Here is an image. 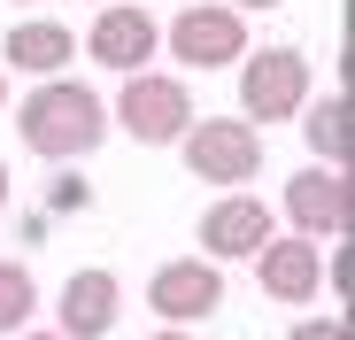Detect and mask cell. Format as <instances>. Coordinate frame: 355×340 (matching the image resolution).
Returning <instances> with one entry per match:
<instances>
[{
  "instance_id": "9c48e42d",
  "label": "cell",
  "mask_w": 355,
  "mask_h": 340,
  "mask_svg": "<svg viewBox=\"0 0 355 340\" xmlns=\"http://www.w3.org/2000/svg\"><path fill=\"white\" fill-rule=\"evenodd\" d=\"M155 46H162V24L139 8V0H108V8L93 16V31H85V54L101 70H116V78H139L155 62Z\"/></svg>"
},
{
  "instance_id": "7a4b0ae2",
  "label": "cell",
  "mask_w": 355,
  "mask_h": 340,
  "mask_svg": "<svg viewBox=\"0 0 355 340\" xmlns=\"http://www.w3.org/2000/svg\"><path fill=\"white\" fill-rule=\"evenodd\" d=\"M108 132H132L139 147H178L193 132V85L178 70H139L108 101Z\"/></svg>"
},
{
  "instance_id": "30bf717a",
  "label": "cell",
  "mask_w": 355,
  "mask_h": 340,
  "mask_svg": "<svg viewBox=\"0 0 355 340\" xmlns=\"http://www.w3.org/2000/svg\"><path fill=\"white\" fill-rule=\"evenodd\" d=\"M116 309H124V278L85 263L62 278V294H54V332L62 340H108L116 332Z\"/></svg>"
},
{
  "instance_id": "ac0fdd59",
  "label": "cell",
  "mask_w": 355,
  "mask_h": 340,
  "mask_svg": "<svg viewBox=\"0 0 355 340\" xmlns=\"http://www.w3.org/2000/svg\"><path fill=\"white\" fill-rule=\"evenodd\" d=\"M0 209H8V162H0Z\"/></svg>"
},
{
  "instance_id": "9a60e30c",
  "label": "cell",
  "mask_w": 355,
  "mask_h": 340,
  "mask_svg": "<svg viewBox=\"0 0 355 340\" xmlns=\"http://www.w3.org/2000/svg\"><path fill=\"white\" fill-rule=\"evenodd\" d=\"M286 340H355V325H347L340 309H324V317H302V325H293Z\"/></svg>"
},
{
  "instance_id": "e0dca14e",
  "label": "cell",
  "mask_w": 355,
  "mask_h": 340,
  "mask_svg": "<svg viewBox=\"0 0 355 340\" xmlns=\"http://www.w3.org/2000/svg\"><path fill=\"white\" fill-rule=\"evenodd\" d=\"M232 16H255V8H286V0H224Z\"/></svg>"
},
{
  "instance_id": "8992f818",
  "label": "cell",
  "mask_w": 355,
  "mask_h": 340,
  "mask_svg": "<svg viewBox=\"0 0 355 340\" xmlns=\"http://www.w3.org/2000/svg\"><path fill=\"white\" fill-rule=\"evenodd\" d=\"M286 216H293V240H347V224H355V178L347 170H293L286 178Z\"/></svg>"
},
{
  "instance_id": "5bb4252c",
  "label": "cell",
  "mask_w": 355,
  "mask_h": 340,
  "mask_svg": "<svg viewBox=\"0 0 355 340\" xmlns=\"http://www.w3.org/2000/svg\"><path fill=\"white\" fill-rule=\"evenodd\" d=\"M39 317V278H31V263H0V340H16L24 325Z\"/></svg>"
},
{
  "instance_id": "d6986e66",
  "label": "cell",
  "mask_w": 355,
  "mask_h": 340,
  "mask_svg": "<svg viewBox=\"0 0 355 340\" xmlns=\"http://www.w3.org/2000/svg\"><path fill=\"white\" fill-rule=\"evenodd\" d=\"M155 340H193V332H170V325H162V332H155Z\"/></svg>"
},
{
  "instance_id": "4fadbf2b",
  "label": "cell",
  "mask_w": 355,
  "mask_h": 340,
  "mask_svg": "<svg viewBox=\"0 0 355 340\" xmlns=\"http://www.w3.org/2000/svg\"><path fill=\"white\" fill-rule=\"evenodd\" d=\"M302 139L317 147V170H347V155H355V101L347 93H309Z\"/></svg>"
},
{
  "instance_id": "277c9868",
  "label": "cell",
  "mask_w": 355,
  "mask_h": 340,
  "mask_svg": "<svg viewBox=\"0 0 355 340\" xmlns=\"http://www.w3.org/2000/svg\"><path fill=\"white\" fill-rule=\"evenodd\" d=\"M178 155H186V170L201 186L240 194V186H255V170H263V132H248L240 117H193V132L178 139Z\"/></svg>"
},
{
  "instance_id": "7402d4cb",
  "label": "cell",
  "mask_w": 355,
  "mask_h": 340,
  "mask_svg": "<svg viewBox=\"0 0 355 340\" xmlns=\"http://www.w3.org/2000/svg\"><path fill=\"white\" fill-rule=\"evenodd\" d=\"M101 8H108V0H101Z\"/></svg>"
},
{
  "instance_id": "3957f363",
  "label": "cell",
  "mask_w": 355,
  "mask_h": 340,
  "mask_svg": "<svg viewBox=\"0 0 355 340\" xmlns=\"http://www.w3.org/2000/svg\"><path fill=\"white\" fill-rule=\"evenodd\" d=\"M309 108V54L302 46H263L240 62V124H293Z\"/></svg>"
},
{
  "instance_id": "7c38bea8",
  "label": "cell",
  "mask_w": 355,
  "mask_h": 340,
  "mask_svg": "<svg viewBox=\"0 0 355 340\" xmlns=\"http://www.w3.org/2000/svg\"><path fill=\"white\" fill-rule=\"evenodd\" d=\"M255 278H263V294H270V302L302 309V302H317V287H324V248H309V240L278 232V240L255 255Z\"/></svg>"
},
{
  "instance_id": "6da1fadb",
  "label": "cell",
  "mask_w": 355,
  "mask_h": 340,
  "mask_svg": "<svg viewBox=\"0 0 355 340\" xmlns=\"http://www.w3.org/2000/svg\"><path fill=\"white\" fill-rule=\"evenodd\" d=\"M16 139L46 162H85L108 139V101L78 78H46L16 101Z\"/></svg>"
},
{
  "instance_id": "ffe728a7",
  "label": "cell",
  "mask_w": 355,
  "mask_h": 340,
  "mask_svg": "<svg viewBox=\"0 0 355 340\" xmlns=\"http://www.w3.org/2000/svg\"><path fill=\"white\" fill-rule=\"evenodd\" d=\"M16 340H62V332H16Z\"/></svg>"
},
{
  "instance_id": "2e32d148",
  "label": "cell",
  "mask_w": 355,
  "mask_h": 340,
  "mask_svg": "<svg viewBox=\"0 0 355 340\" xmlns=\"http://www.w3.org/2000/svg\"><path fill=\"white\" fill-rule=\"evenodd\" d=\"M46 201H54V209H85V201H93V186L78 178V170H62V178H54V194H46Z\"/></svg>"
},
{
  "instance_id": "ba28073f",
  "label": "cell",
  "mask_w": 355,
  "mask_h": 340,
  "mask_svg": "<svg viewBox=\"0 0 355 340\" xmlns=\"http://www.w3.org/2000/svg\"><path fill=\"white\" fill-rule=\"evenodd\" d=\"M201 263H255L270 240H278V224H270V209L255 201V194H224V201H209L201 209Z\"/></svg>"
},
{
  "instance_id": "52a82bcc",
  "label": "cell",
  "mask_w": 355,
  "mask_h": 340,
  "mask_svg": "<svg viewBox=\"0 0 355 340\" xmlns=\"http://www.w3.org/2000/svg\"><path fill=\"white\" fill-rule=\"evenodd\" d=\"M147 309H155L170 332H186V325L216 317V309H224V271L201 263V255H170V263L147 278Z\"/></svg>"
},
{
  "instance_id": "8fae6325",
  "label": "cell",
  "mask_w": 355,
  "mask_h": 340,
  "mask_svg": "<svg viewBox=\"0 0 355 340\" xmlns=\"http://www.w3.org/2000/svg\"><path fill=\"white\" fill-rule=\"evenodd\" d=\"M0 62H16L24 78H70V62H78V31L70 24H54V16H24V24H8V39H0Z\"/></svg>"
},
{
  "instance_id": "5b68a950",
  "label": "cell",
  "mask_w": 355,
  "mask_h": 340,
  "mask_svg": "<svg viewBox=\"0 0 355 340\" xmlns=\"http://www.w3.org/2000/svg\"><path fill=\"white\" fill-rule=\"evenodd\" d=\"M162 46L186 70H240L248 62V16H232L224 0H193V8H178L162 24Z\"/></svg>"
},
{
  "instance_id": "44dd1931",
  "label": "cell",
  "mask_w": 355,
  "mask_h": 340,
  "mask_svg": "<svg viewBox=\"0 0 355 340\" xmlns=\"http://www.w3.org/2000/svg\"><path fill=\"white\" fill-rule=\"evenodd\" d=\"M0 101H8V70H0Z\"/></svg>"
}]
</instances>
